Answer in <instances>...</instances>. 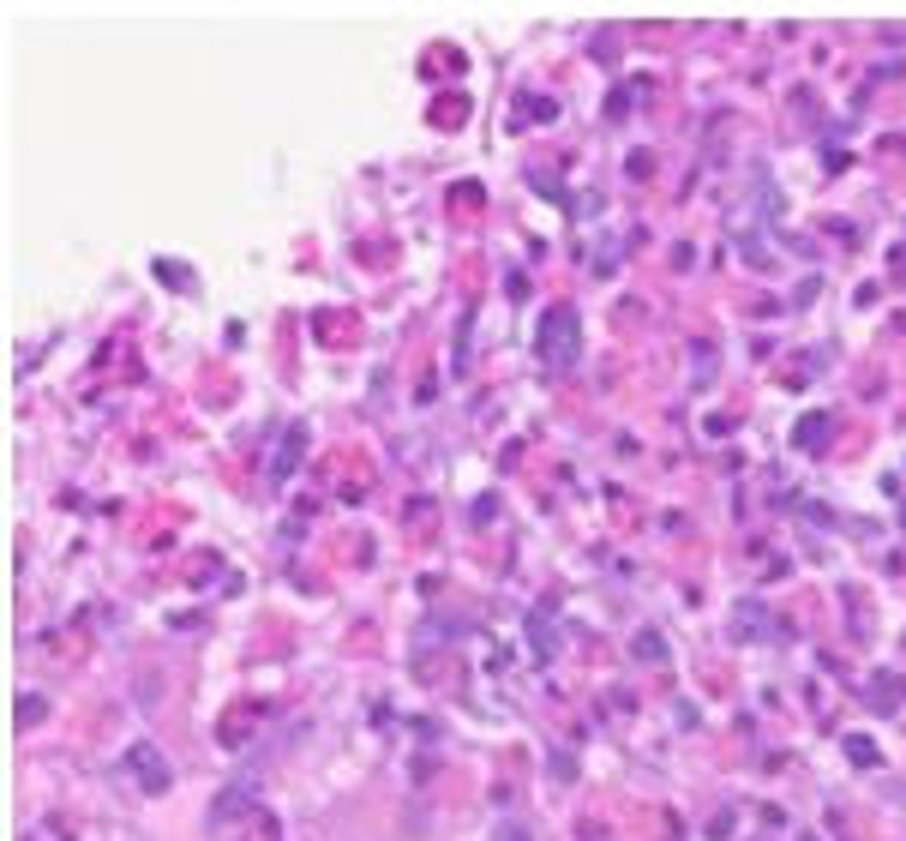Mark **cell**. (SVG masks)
I'll return each instance as SVG.
<instances>
[{
	"instance_id": "3",
	"label": "cell",
	"mask_w": 906,
	"mask_h": 841,
	"mask_svg": "<svg viewBox=\"0 0 906 841\" xmlns=\"http://www.w3.org/2000/svg\"><path fill=\"white\" fill-rule=\"evenodd\" d=\"M252 800H259V788H252V781H234V788L211 805V818H217V823H234L241 811H252Z\"/></svg>"
},
{
	"instance_id": "2",
	"label": "cell",
	"mask_w": 906,
	"mask_h": 841,
	"mask_svg": "<svg viewBox=\"0 0 906 841\" xmlns=\"http://www.w3.org/2000/svg\"><path fill=\"white\" fill-rule=\"evenodd\" d=\"M571 343H576V319H571V313H564V319H546V361L564 367V361L576 356Z\"/></svg>"
},
{
	"instance_id": "4",
	"label": "cell",
	"mask_w": 906,
	"mask_h": 841,
	"mask_svg": "<svg viewBox=\"0 0 906 841\" xmlns=\"http://www.w3.org/2000/svg\"><path fill=\"white\" fill-rule=\"evenodd\" d=\"M823 439H828V416H805L793 427V445H805V451H823Z\"/></svg>"
},
{
	"instance_id": "5",
	"label": "cell",
	"mask_w": 906,
	"mask_h": 841,
	"mask_svg": "<svg viewBox=\"0 0 906 841\" xmlns=\"http://www.w3.org/2000/svg\"><path fill=\"white\" fill-rule=\"evenodd\" d=\"M301 445H306V427H294V433H289V445H282V457H276V481L289 475L294 463H301Z\"/></svg>"
},
{
	"instance_id": "1",
	"label": "cell",
	"mask_w": 906,
	"mask_h": 841,
	"mask_svg": "<svg viewBox=\"0 0 906 841\" xmlns=\"http://www.w3.org/2000/svg\"><path fill=\"white\" fill-rule=\"evenodd\" d=\"M121 770H127L132 781H139L144 793H162V788L174 781V775H169V763H162V751H157V745H144V740H139V745H127Z\"/></svg>"
}]
</instances>
